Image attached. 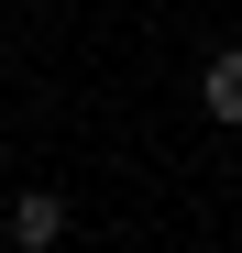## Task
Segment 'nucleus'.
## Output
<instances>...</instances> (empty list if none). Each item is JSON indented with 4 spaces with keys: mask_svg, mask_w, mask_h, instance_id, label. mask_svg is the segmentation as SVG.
<instances>
[{
    "mask_svg": "<svg viewBox=\"0 0 242 253\" xmlns=\"http://www.w3.org/2000/svg\"><path fill=\"white\" fill-rule=\"evenodd\" d=\"M55 242H66V198L55 187H22L11 198V253H55Z\"/></svg>",
    "mask_w": 242,
    "mask_h": 253,
    "instance_id": "obj_1",
    "label": "nucleus"
},
{
    "mask_svg": "<svg viewBox=\"0 0 242 253\" xmlns=\"http://www.w3.org/2000/svg\"><path fill=\"white\" fill-rule=\"evenodd\" d=\"M198 99H209V121H242V44H220L198 66Z\"/></svg>",
    "mask_w": 242,
    "mask_h": 253,
    "instance_id": "obj_2",
    "label": "nucleus"
}]
</instances>
